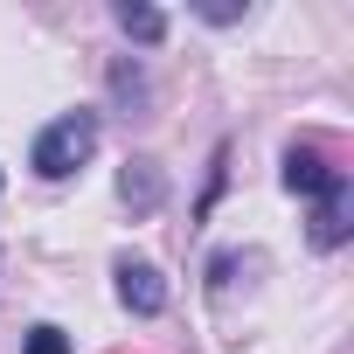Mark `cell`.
<instances>
[{
    "label": "cell",
    "mask_w": 354,
    "mask_h": 354,
    "mask_svg": "<svg viewBox=\"0 0 354 354\" xmlns=\"http://www.w3.org/2000/svg\"><path fill=\"white\" fill-rule=\"evenodd\" d=\"M118 299H125L132 313H160V306H167V285H160L153 264H132V257H125V264H118Z\"/></svg>",
    "instance_id": "obj_4"
},
{
    "label": "cell",
    "mask_w": 354,
    "mask_h": 354,
    "mask_svg": "<svg viewBox=\"0 0 354 354\" xmlns=\"http://www.w3.org/2000/svg\"><path fill=\"white\" fill-rule=\"evenodd\" d=\"M118 28L139 35V42H160V35H167V15H160V8H132V0H125V8H118Z\"/></svg>",
    "instance_id": "obj_5"
},
{
    "label": "cell",
    "mask_w": 354,
    "mask_h": 354,
    "mask_svg": "<svg viewBox=\"0 0 354 354\" xmlns=\"http://www.w3.org/2000/svg\"><path fill=\"white\" fill-rule=\"evenodd\" d=\"M97 153V111H63L56 125H42V139H35V174L42 181H63V174H77L84 160Z\"/></svg>",
    "instance_id": "obj_1"
},
{
    "label": "cell",
    "mask_w": 354,
    "mask_h": 354,
    "mask_svg": "<svg viewBox=\"0 0 354 354\" xmlns=\"http://www.w3.org/2000/svg\"><path fill=\"white\" fill-rule=\"evenodd\" d=\"M28 354H70L63 326H35V333H28Z\"/></svg>",
    "instance_id": "obj_7"
},
{
    "label": "cell",
    "mask_w": 354,
    "mask_h": 354,
    "mask_svg": "<svg viewBox=\"0 0 354 354\" xmlns=\"http://www.w3.org/2000/svg\"><path fill=\"white\" fill-rule=\"evenodd\" d=\"M347 230H354V188H347V174L319 195V209H313V250H333V243H347Z\"/></svg>",
    "instance_id": "obj_2"
},
{
    "label": "cell",
    "mask_w": 354,
    "mask_h": 354,
    "mask_svg": "<svg viewBox=\"0 0 354 354\" xmlns=\"http://www.w3.org/2000/svg\"><path fill=\"white\" fill-rule=\"evenodd\" d=\"M118 188H125V202H139V209H153V202H160V181H153V167H146V160H139V167H125V181H118Z\"/></svg>",
    "instance_id": "obj_6"
},
{
    "label": "cell",
    "mask_w": 354,
    "mask_h": 354,
    "mask_svg": "<svg viewBox=\"0 0 354 354\" xmlns=\"http://www.w3.org/2000/svg\"><path fill=\"white\" fill-rule=\"evenodd\" d=\"M333 181H340V167H326L313 146H292V153H285V188H292V195H313V202H319Z\"/></svg>",
    "instance_id": "obj_3"
}]
</instances>
